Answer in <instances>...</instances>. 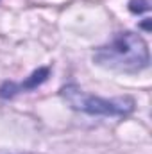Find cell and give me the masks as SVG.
<instances>
[{
  "instance_id": "obj_3",
  "label": "cell",
  "mask_w": 152,
  "mask_h": 154,
  "mask_svg": "<svg viewBox=\"0 0 152 154\" xmlns=\"http://www.w3.org/2000/svg\"><path fill=\"white\" fill-rule=\"evenodd\" d=\"M48 74H50V68L43 66V68H38L36 72H32V75L27 77L25 82H4L0 86V97H13V95H16L20 91L34 90V88H38L39 84H43L48 79Z\"/></svg>"
},
{
  "instance_id": "obj_2",
  "label": "cell",
  "mask_w": 152,
  "mask_h": 154,
  "mask_svg": "<svg viewBox=\"0 0 152 154\" xmlns=\"http://www.w3.org/2000/svg\"><path fill=\"white\" fill-rule=\"evenodd\" d=\"M63 99L75 111L99 116H127L134 109V100L131 97H114L102 99L91 93H86L75 84H66L61 90Z\"/></svg>"
},
{
  "instance_id": "obj_4",
  "label": "cell",
  "mask_w": 152,
  "mask_h": 154,
  "mask_svg": "<svg viewBox=\"0 0 152 154\" xmlns=\"http://www.w3.org/2000/svg\"><path fill=\"white\" fill-rule=\"evenodd\" d=\"M129 11L134 14L149 13L150 11V2L149 0H129Z\"/></svg>"
},
{
  "instance_id": "obj_1",
  "label": "cell",
  "mask_w": 152,
  "mask_h": 154,
  "mask_svg": "<svg viewBox=\"0 0 152 154\" xmlns=\"http://www.w3.org/2000/svg\"><path fill=\"white\" fill-rule=\"evenodd\" d=\"M93 61L109 70L136 74L147 68L150 63L149 45L136 32H116L106 45L93 52Z\"/></svg>"
}]
</instances>
